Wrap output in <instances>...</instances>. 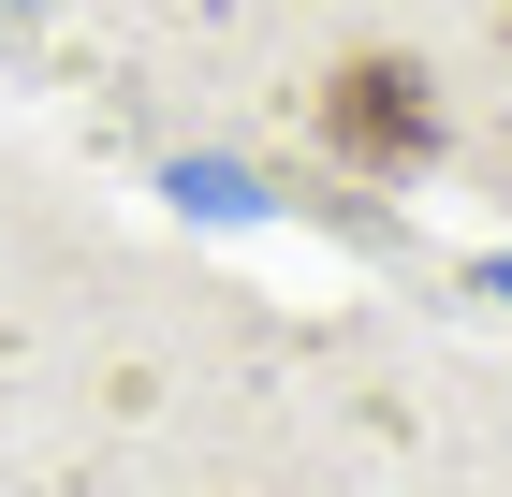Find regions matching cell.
Segmentation results:
<instances>
[{
	"label": "cell",
	"mask_w": 512,
	"mask_h": 497,
	"mask_svg": "<svg viewBox=\"0 0 512 497\" xmlns=\"http://www.w3.org/2000/svg\"><path fill=\"white\" fill-rule=\"evenodd\" d=\"M322 147L352 161V176H410V161H439V88L425 59H395V44H352L337 74H322Z\"/></svg>",
	"instance_id": "1"
}]
</instances>
